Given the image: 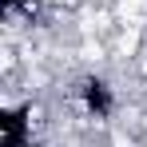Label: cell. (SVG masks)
<instances>
[{
    "label": "cell",
    "instance_id": "obj_2",
    "mask_svg": "<svg viewBox=\"0 0 147 147\" xmlns=\"http://www.w3.org/2000/svg\"><path fill=\"white\" fill-rule=\"evenodd\" d=\"M28 143V111H8L4 115V147Z\"/></svg>",
    "mask_w": 147,
    "mask_h": 147
},
{
    "label": "cell",
    "instance_id": "obj_1",
    "mask_svg": "<svg viewBox=\"0 0 147 147\" xmlns=\"http://www.w3.org/2000/svg\"><path fill=\"white\" fill-rule=\"evenodd\" d=\"M80 99H84V107H88L92 115H99V119L111 111V92H107L103 80H84V84H80Z\"/></svg>",
    "mask_w": 147,
    "mask_h": 147
}]
</instances>
